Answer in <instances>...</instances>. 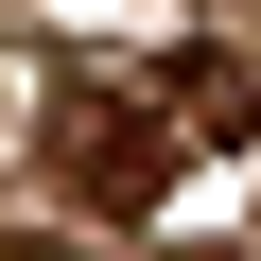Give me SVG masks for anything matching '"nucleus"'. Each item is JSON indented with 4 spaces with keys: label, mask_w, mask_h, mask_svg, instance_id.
I'll return each instance as SVG.
<instances>
[{
    "label": "nucleus",
    "mask_w": 261,
    "mask_h": 261,
    "mask_svg": "<svg viewBox=\"0 0 261 261\" xmlns=\"http://www.w3.org/2000/svg\"><path fill=\"white\" fill-rule=\"evenodd\" d=\"M244 140H261V70L226 35H174V53H122V70H70L53 87V174L105 226H140L192 157H244Z\"/></svg>",
    "instance_id": "obj_1"
}]
</instances>
